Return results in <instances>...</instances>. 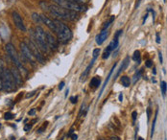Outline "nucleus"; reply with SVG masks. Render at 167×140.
Instances as JSON below:
<instances>
[{"instance_id":"obj_30","label":"nucleus","mask_w":167,"mask_h":140,"mask_svg":"<svg viewBox=\"0 0 167 140\" xmlns=\"http://www.w3.org/2000/svg\"><path fill=\"white\" fill-rule=\"evenodd\" d=\"M73 1H75V2H76V3H78V4L84 5V4L88 3V0H73Z\"/></svg>"},{"instance_id":"obj_14","label":"nucleus","mask_w":167,"mask_h":140,"mask_svg":"<svg viewBox=\"0 0 167 140\" xmlns=\"http://www.w3.org/2000/svg\"><path fill=\"white\" fill-rule=\"evenodd\" d=\"M116 64H114L113 65H112V67H111V71H109V75H108V77H107L106 81L104 82V84H103V87H102V88H101V91H100V94H99V96H98V99L100 98V97H101V95H102V93H103V91L105 90V88H106V87H107V85H108V83H109V78H111V75H112V72H113V71H114V69H115V67H116Z\"/></svg>"},{"instance_id":"obj_25","label":"nucleus","mask_w":167,"mask_h":140,"mask_svg":"<svg viewBox=\"0 0 167 140\" xmlns=\"http://www.w3.org/2000/svg\"><path fill=\"white\" fill-rule=\"evenodd\" d=\"M14 114L12 113V112H6L4 114V119L5 120H12V119H14Z\"/></svg>"},{"instance_id":"obj_29","label":"nucleus","mask_w":167,"mask_h":140,"mask_svg":"<svg viewBox=\"0 0 167 140\" xmlns=\"http://www.w3.org/2000/svg\"><path fill=\"white\" fill-rule=\"evenodd\" d=\"M123 33V31L122 30H118L116 33H115V35H114V39H118V38L120 37V35L121 34Z\"/></svg>"},{"instance_id":"obj_27","label":"nucleus","mask_w":167,"mask_h":140,"mask_svg":"<svg viewBox=\"0 0 167 140\" xmlns=\"http://www.w3.org/2000/svg\"><path fill=\"white\" fill-rule=\"evenodd\" d=\"M47 125H48V122H45V123H44V125H43L41 128H39V130H37V133H41L42 131L46 129V127H47Z\"/></svg>"},{"instance_id":"obj_10","label":"nucleus","mask_w":167,"mask_h":140,"mask_svg":"<svg viewBox=\"0 0 167 140\" xmlns=\"http://www.w3.org/2000/svg\"><path fill=\"white\" fill-rule=\"evenodd\" d=\"M45 34H46V41H47V44H48L49 48L53 51L57 50L58 46H59L58 41L55 39V37L52 35L50 32H45Z\"/></svg>"},{"instance_id":"obj_3","label":"nucleus","mask_w":167,"mask_h":140,"mask_svg":"<svg viewBox=\"0 0 167 140\" xmlns=\"http://www.w3.org/2000/svg\"><path fill=\"white\" fill-rule=\"evenodd\" d=\"M55 25H56V33L58 36V39L62 43H66L72 39V32L70 28L63 24L60 20H54Z\"/></svg>"},{"instance_id":"obj_38","label":"nucleus","mask_w":167,"mask_h":140,"mask_svg":"<svg viewBox=\"0 0 167 140\" xmlns=\"http://www.w3.org/2000/svg\"><path fill=\"white\" fill-rule=\"evenodd\" d=\"M158 58H160V64H162V62H163V59H162V54H161L160 51V52H158Z\"/></svg>"},{"instance_id":"obj_12","label":"nucleus","mask_w":167,"mask_h":140,"mask_svg":"<svg viewBox=\"0 0 167 140\" xmlns=\"http://www.w3.org/2000/svg\"><path fill=\"white\" fill-rule=\"evenodd\" d=\"M11 73H12V75H13V77H14V81H16V83L17 87H20V85H22L23 81H22V76L20 75V73L18 72V69H17V68L13 67L11 69Z\"/></svg>"},{"instance_id":"obj_21","label":"nucleus","mask_w":167,"mask_h":140,"mask_svg":"<svg viewBox=\"0 0 167 140\" xmlns=\"http://www.w3.org/2000/svg\"><path fill=\"white\" fill-rule=\"evenodd\" d=\"M32 18H33V20L36 22L37 24H41L42 23V20L41 18H40V15L37 13H34L33 15H32Z\"/></svg>"},{"instance_id":"obj_15","label":"nucleus","mask_w":167,"mask_h":140,"mask_svg":"<svg viewBox=\"0 0 167 140\" xmlns=\"http://www.w3.org/2000/svg\"><path fill=\"white\" fill-rule=\"evenodd\" d=\"M129 62H130V58H129V57H127V58H126V59H125V60H124V61H123V62H122V65H121V66H120V68H119V69H118L117 73L115 74V76L113 77V80H114V81H115V80H116V79L118 78V76L120 75V73L122 72V71H124V70H125L127 67H128Z\"/></svg>"},{"instance_id":"obj_48","label":"nucleus","mask_w":167,"mask_h":140,"mask_svg":"<svg viewBox=\"0 0 167 140\" xmlns=\"http://www.w3.org/2000/svg\"><path fill=\"white\" fill-rule=\"evenodd\" d=\"M0 128H1V124H0Z\"/></svg>"},{"instance_id":"obj_6","label":"nucleus","mask_w":167,"mask_h":140,"mask_svg":"<svg viewBox=\"0 0 167 140\" xmlns=\"http://www.w3.org/2000/svg\"><path fill=\"white\" fill-rule=\"evenodd\" d=\"M5 48H6V51H7L9 57H10V59L14 62V64H16V66L18 68L21 72H25L26 74H27L28 73L27 70H26V68L22 65L21 62H20V60H19L18 54H17L16 48H14V45L12 43H7L6 44Z\"/></svg>"},{"instance_id":"obj_22","label":"nucleus","mask_w":167,"mask_h":140,"mask_svg":"<svg viewBox=\"0 0 167 140\" xmlns=\"http://www.w3.org/2000/svg\"><path fill=\"white\" fill-rule=\"evenodd\" d=\"M157 113H158V110H155V117H154V121H153V125H152V129H151V138H153V135H154V133H155V122H157Z\"/></svg>"},{"instance_id":"obj_13","label":"nucleus","mask_w":167,"mask_h":140,"mask_svg":"<svg viewBox=\"0 0 167 140\" xmlns=\"http://www.w3.org/2000/svg\"><path fill=\"white\" fill-rule=\"evenodd\" d=\"M109 36V30H102L100 32V34L96 37V43L98 45H101L103 44V42L106 41L107 38H108Z\"/></svg>"},{"instance_id":"obj_2","label":"nucleus","mask_w":167,"mask_h":140,"mask_svg":"<svg viewBox=\"0 0 167 140\" xmlns=\"http://www.w3.org/2000/svg\"><path fill=\"white\" fill-rule=\"evenodd\" d=\"M33 39H34L32 41L39 48L40 51H42L43 53H46V54L49 53L50 48H49L47 44V41H46V34L44 32V30L40 26L36 27L33 35Z\"/></svg>"},{"instance_id":"obj_44","label":"nucleus","mask_w":167,"mask_h":140,"mask_svg":"<svg viewBox=\"0 0 167 140\" xmlns=\"http://www.w3.org/2000/svg\"><path fill=\"white\" fill-rule=\"evenodd\" d=\"M118 99H119V101H120V102H122V100H123V94H122V93H120V94H119V97H118Z\"/></svg>"},{"instance_id":"obj_18","label":"nucleus","mask_w":167,"mask_h":140,"mask_svg":"<svg viewBox=\"0 0 167 140\" xmlns=\"http://www.w3.org/2000/svg\"><path fill=\"white\" fill-rule=\"evenodd\" d=\"M120 81L125 87H129L130 85H131V79L128 76H122L120 78Z\"/></svg>"},{"instance_id":"obj_41","label":"nucleus","mask_w":167,"mask_h":140,"mask_svg":"<svg viewBox=\"0 0 167 140\" xmlns=\"http://www.w3.org/2000/svg\"><path fill=\"white\" fill-rule=\"evenodd\" d=\"M71 138H72V140H77V138H78V136H77V134H71Z\"/></svg>"},{"instance_id":"obj_45","label":"nucleus","mask_w":167,"mask_h":140,"mask_svg":"<svg viewBox=\"0 0 167 140\" xmlns=\"http://www.w3.org/2000/svg\"><path fill=\"white\" fill-rule=\"evenodd\" d=\"M153 73H154V75H155V73H157V71H155V68H154V70H153Z\"/></svg>"},{"instance_id":"obj_39","label":"nucleus","mask_w":167,"mask_h":140,"mask_svg":"<svg viewBox=\"0 0 167 140\" xmlns=\"http://www.w3.org/2000/svg\"><path fill=\"white\" fill-rule=\"evenodd\" d=\"M35 113H36V110H35V108H33V110H31L28 112L29 115H34Z\"/></svg>"},{"instance_id":"obj_32","label":"nucleus","mask_w":167,"mask_h":140,"mask_svg":"<svg viewBox=\"0 0 167 140\" xmlns=\"http://www.w3.org/2000/svg\"><path fill=\"white\" fill-rule=\"evenodd\" d=\"M160 41H161V39H160V34L157 33V34H155V42H157V44H160Z\"/></svg>"},{"instance_id":"obj_20","label":"nucleus","mask_w":167,"mask_h":140,"mask_svg":"<svg viewBox=\"0 0 167 140\" xmlns=\"http://www.w3.org/2000/svg\"><path fill=\"white\" fill-rule=\"evenodd\" d=\"M140 58H141L140 51L139 50H135L134 55H132V60H134V62H137V64H140Z\"/></svg>"},{"instance_id":"obj_33","label":"nucleus","mask_w":167,"mask_h":140,"mask_svg":"<svg viewBox=\"0 0 167 140\" xmlns=\"http://www.w3.org/2000/svg\"><path fill=\"white\" fill-rule=\"evenodd\" d=\"M77 100H78V97L76 96H72V97H70V101H71V103L72 104H76L77 103Z\"/></svg>"},{"instance_id":"obj_31","label":"nucleus","mask_w":167,"mask_h":140,"mask_svg":"<svg viewBox=\"0 0 167 140\" xmlns=\"http://www.w3.org/2000/svg\"><path fill=\"white\" fill-rule=\"evenodd\" d=\"M152 65H153V62H152L151 60H148V61H146V62H145V66H146V67L150 68V67H152Z\"/></svg>"},{"instance_id":"obj_9","label":"nucleus","mask_w":167,"mask_h":140,"mask_svg":"<svg viewBox=\"0 0 167 140\" xmlns=\"http://www.w3.org/2000/svg\"><path fill=\"white\" fill-rule=\"evenodd\" d=\"M12 16H13V20L16 24V26L18 28L20 31L22 32H26V27L24 25V22L22 20V18L20 16V15L17 12H13L12 14Z\"/></svg>"},{"instance_id":"obj_8","label":"nucleus","mask_w":167,"mask_h":140,"mask_svg":"<svg viewBox=\"0 0 167 140\" xmlns=\"http://www.w3.org/2000/svg\"><path fill=\"white\" fill-rule=\"evenodd\" d=\"M29 46V48L31 49V51H32V53H33V55H34V57L36 58V60L39 62H40V64H44L45 62V60H44V57H43V55L41 53H40V50H39V48L37 46L36 44L34 43L33 41H30V44L28 45Z\"/></svg>"},{"instance_id":"obj_28","label":"nucleus","mask_w":167,"mask_h":140,"mask_svg":"<svg viewBox=\"0 0 167 140\" xmlns=\"http://www.w3.org/2000/svg\"><path fill=\"white\" fill-rule=\"evenodd\" d=\"M5 69V67H4V62H3V61L1 59H0V76H1V74L3 72V70Z\"/></svg>"},{"instance_id":"obj_34","label":"nucleus","mask_w":167,"mask_h":140,"mask_svg":"<svg viewBox=\"0 0 167 140\" xmlns=\"http://www.w3.org/2000/svg\"><path fill=\"white\" fill-rule=\"evenodd\" d=\"M151 108H147V119H148V121L150 120V117H151Z\"/></svg>"},{"instance_id":"obj_42","label":"nucleus","mask_w":167,"mask_h":140,"mask_svg":"<svg viewBox=\"0 0 167 140\" xmlns=\"http://www.w3.org/2000/svg\"><path fill=\"white\" fill-rule=\"evenodd\" d=\"M147 18H148V14H146L145 16H144V18H143V22H142V24H145V21H146V19Z\"/></svg>"},{"instance_id":"obj_36","label":"nucleus","mask_w":167,"mask_h":140,"mask_svg":"<svg viewBox=\"0 0 167 140\" xmlns=\"http://www.w3.org/2000/svg\"><path fill=\"white\" fill-rule=\"evenodd\" d=\"M31 128H32V125H30V124L25 125V127H24V131H30V130H31Z\"/></svg>"},{"instance_id":"obj_37","label":"nucleus","mask_w":167,"mask_h":140,"mask_svg":"<svg viewBox=\"0 0 167 140\" xmlns=\"http://www.w3.org/2000/svg\"><path fill=\"white\" fill-rule=\"evenodd\" d=\"M35 94H36V91H32V92H30L29 94H27V95H26V98H30V97L34 96Z\"/></svg>"},{"instance_id":"obj_43","label":"nucleus","mask_w":167,"mask_h":140,"mask_svg":"<svg viewBox=\"0 0 167 140\" xmlns=\"http://www.w3.org/2000/svg\"><path fill=\"white\" fill-rule=\"evenodd\" d=\"M111 140H120V138L119 137H117V136H111Z\"/></svg>"},{"instance_id":"obj_4","label":"nucleus","mask_w":167,"mask_h":140,"mask_svg":"<svg viewBox=\"0 0 167 140\" xmlns=\"http://www.w3.org/2000/svg\"><path fill=\"white\" fill-rule=\"evenodd\" d=\"M53 1L58 6L69 11H73V12H76V13L85 12L86 9V6L78 4L75 1H73V0H53Z\"/></svg>"},{"instance_id":"obj_24","label":"nucleus","mask_w":167,"mask_h":140,"mask_svg":"<svg viewBox=\"0 0 167 140\" xmlns=\"http://www.w3.org/2000/svg\"><path fill=\"white\" fill-rule=\"evenodd\" d=\"M141 75H142V69L138 70L137 72L134 74V84H135V83H136V81H138V80H139Z\"/></svg>"},{"instance_id":"obj_7","label":"nucleus","mask_w":167,"mask_h":140,"mask_svg":"<svg viewBox=\"0 0 167 140\" xmlns=\"http://www.w3.org/2000/svg\"><path fill=\"white\" fill-rule=\"evenodd\" d=\"M20 50H21V54H22L23 58H24L26 61H28L32 65L36 64L37 60L34 57L31 49L29 48L26 42H21V43H20Z\"/></svg>"},{"instance_id":"obj_19","label":"nucleus","mask_w":167,"mask_h":140,"mask_svg":"<svg viewBox=\"0 0 167 140\" xmlns=\"http://www.w3.org/2000/svg\"><path fill=\"white\" fill-rule=\"evenodd\" d=\"M114 18H115V16H111V18H109L107 22H105V23H104L103 27H102V30H107V29H108V28L111 26V24L112 23V22H113Z\"/></svg>"},{"instance_id":"obj_47","label":"nucleus","mask_w":167,"mask_h":140,"mask_svg":"<svg viewBox=\"0 0 167 140\" xmlns=\"http://www.w3.org/2000/svg\"><path fill=\"white\" fill-rule=\"evenodd\" d=\"M137 140H144V139L142 138V137H138V138H137Z\"/></svg>"},{"instance_id":"obj_5","label":"nucleus","mask_w":167,"mask_h":140,"mask_svg":"<svg viewBox=\"0 0 167 140\" xmlns=\"http://www.w3.org/2000/svg\"><path fill=\"white\" fill-rule=\"evenodd\" d=\"M1 79H2V84H3V89L6 91H13L16 88V83L14 81L13 75L11 73V70L5 68L1 74Z\"/></svg>"},{"instance_id":"obj_46","label":"nucleus","mask_w":167,"mask_h":140,"mask_svg":"<svg viewBox=\"0 0 167 140\" xmlns=\"http://www.w3.org/2000/svg\"><path fill=\"white\" fill-rule=\"evenodd\" d=\"M68 91H69L68 89H66V91H65V97L67 96V93H68Z\"/></svg>"},{"instance_id":"obj_11","label":"nucleus","mask_w":167,"mask_h":140,"mask_svg":"<svg viewBox=\"0 0 167 140\" xmlns=\"http://www.w3.org/2000/svg\"><path fill=\"white\" fill-rule=\"evenodd\" d=\"M40 18H41V20H42V23H44L51 31L56 32V25H55L54 20L50 19L48 16H46L45 15H40Z\"/></svg>"},{"instance_id":"obj_35","label":"nucleus","mask_w":167,"mask_h":140,"mask_svg":"<svg viewBox=\"0 0 167 140\" xmlns=\"http://www.w3.org/2000/svg\"><path fill=\"white\" fill-rule=\"evenodd\" d=\"M136 116H137V112L136 111H132V121H135L136 120Z\"/></svg>"},{"instance_id":"obj_16","label":"nucleus","mask_w":167,"mask_h":140,"mask_svg":"<svg viewBox=\"0 0 167 140\" xmlns=\"http://www.w3.org/2000/svg\"><path fill=\"white\" fill-rule=\"evenodd\" d=\"M94 62H95V60H92L91 61V62L89 64L88 66H86V70L84 71V73L81 75V81H83V80H86V78L88 77V73H89V71H90V69H91V67L93 66V64H94Z\"/></svg>"},{"instance_id":"obj_40","label":"nucleus","mask_w":167,"mask_h":140,"mask_svg":"<svg viewBox=\"0 0 167 140\" xmlns=\"http://www.w3.org/2000/svg\"><path fill=\"white\" fill-rule=\"evenodd\" d=\"M63 87H64V83H63V82H62V83H60V84L59 85V89H60V90H62Z\"/></svg>"},{"instance_id":"obj_26","label":"nucleus","mask_w":167,"mask_h":140,"mask_svg":"<svg viewBox=\"0 0 167 140\" xmlns=\"http://www.w3.org/2000/svg\"><path fill=\"white\" fill-rule=\"evenodd\" d=\"M99 54H100V49H99V48H97V49H94L93 50V53H92V56H93V60H95V61H96V59H97V57L99 56Z\"/></svg>"},{"instance_id":"obj_1","label":"nucleus","mask_w":167,"mask_h":140,"mask_svg":"<svg viewBox=\"0 0 167 140\" xmlns=\"http://www.w3.org/2000/svg\"><path fill=\"white\" fill-rule=\"evenodd\" d=\"M39 6L41 7L43 11L51 15L56 20L62 19V20H68V21H73L77 18V13L73 12V11H69L63 8L58 6L57 4H51L46 1H40Z\"/></svg>"},{"instance_id":"obj_23","label":"nucleus","mask_w":167,"mask_h":140,"mask_svg":"<svg viewBox=\"0 0 167 140\" xmlns=\"http://www.w3.org/2000/svg\"><path fill=\"white\" fill-rule=\"evenodd\" d=\"M160 88H161V93H162V96L164 97L166 94V91H167V84L165 81H162L160 83Z\"/></svg>"},{"instance_id":"obj_49","label":"nucleus","mask_w":167,"mask_h":140,"mask_svg":"<svg viewBox=\"0 0 167 140\" xmlns=\"http://www.w3.org/2000/svg\"><path fill=\"white\" fill-rule=\"evenodd\" d=\"M21 140H23V139H21Z\"/></svg>"},{"instance_id":"obj_17","label":"nucleus","mask_w":167,"mask_h":140,"mask_svg":"<svg viewBox=\"0 0 167 140\" xmlns=\"http://www.w3.org/2000/svg\"><path fill=\"white\" fill-rule=\"evenodd\" d=\"M100 78L99 77H94V78H92L91 79V81H90V87H93V88H96L98 87L100 85Z\"/></svg>"}]
</instances>
